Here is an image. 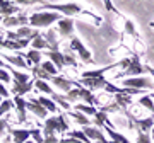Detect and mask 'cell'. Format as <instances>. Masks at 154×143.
Masks as SVG:
<instances>
[{"label":"cell","mask_w":154,"mask_h":143,"mask_svg":"<svg viewBox=\"0 0 154 143\" xmlns=\"http://www.w3.org/2000/svg\"><path fill=\"white\" fill-rule=\"evenodd\" d=\"M62 17L58 12H34L33 16L29 17V26H33L36 29L50 28L53 22H58Z\"/></svg>","instance_id":"obj_1"},{"label":"cell","mask_w":154,"mask_h":143,"mask_svg":"<svg viewBox=\"0 0 154 143\" xmlns=\"http://www.w3.org/2000/svg\"><path fill=\"white\" fill-rule=\"evenodd\" d=\"M122 87L128 89H137V90H152L154 89V80L149 77H132L122 80Z\"/></svg>","instance_id":"obj_2"},{"label":"cell","mask_w":154,"mask_h":143,"mask_svg":"<svg viewBox=\"0 0 154 143\" xmlns=\"http://www.w3.org/2000/svg\"><path fill=\"white\" fill-rule=\"evenodd\" d=\"M41 7H45V9H51V10L58 12V14H65L67 17L82 12V9H81L79 4H50V2H43Z\"/></svg>","instance_id":"obj_3"},{"label":"cell","mask_w":154,"mask_h":143,"mask_svg":"<svg viewBox=\"0 0 154 143\" xmlns=\"http://www.w3.org/2000/svg\"><path fill=\"white\" fill-rule=\"evenodd\" d=\"M144 73H147L146 66L140 63V58L137 55L130 58V65L125 68L123 73H120L118 77H125V78H132V77H144Z\"/></svg>","instance_id":"obj_4"},{"label":"cell","mask_w":154,"mask_h":143,"mask_svg":"<svg viewBox=\"0 0 154 143\" xmlns=\"http://www.w3.org/2000/svg\"><path fill=\"white\" fill-rule=\"evenodd\" d=\"M69 46H70L72 51H77V55L81 56V60L82 61H86V63H91V61H93V58H91V51L84 46L82 41H81L79 38H72L70 43H69Z\"/></svg>","instance_id":"obj_5"},{"label":"cell","mask_w":154,"mask_h":143,"mask_svg":"<svg viewBox=\"0 0 154 143\" xmlns=\"http://www.w3.org/2000/svg\"><path fill=\"white\" fill-rule=\"evenodd\" d=\"M26 109L31 111L36 118H39V119H46V116H48V111L45 109L43 106L39 104L38 99H31L26 102Z\"/></svg>","instance_id":"obj_6"},{"label":"cell","mask_w":154,"mask_h":143,"mask_svg":"<svg viewBox=\"0 0 154 143\" xmlns=\"http://www.w3.org/2000/svg\"><path fill=\"white\" fill-rule=\"evenodd\" d=\"M74 33V19L72 17H62L58 21V34L62 38H69Z\"/></svg>","instance_id":"obj_7"},{"label":"cell","mask_w":154,"mask_h":143,"mask_svg":"<svg viewBox=\"0 0 154 143\" xmlns=\"http://www.w3.org/2000/svg\"><path fill=\"white\" fill-rule=\"evenodd\" d=\"M81 83H82V87L89 89V90L93 92V90L105 89L106 85H108V80H106L105 77H101V78H82V80H81Z\"/></svg>","instance_id":"obj_8"},{"label":"cell","mask_w":154,"mask_h":143,"mask_svg":"<svg viewBox=\"0 0 154 143\" xmlns=\"http://www.w3.org/2000/svg\"><path fill=\"white\" fill-rule=\"evenodd\" d=\"M4 26L11 28V26H21V28H26L29 24V17L26 14H17V16H12V17H7L4 19Z\"/></svg>","instance_id":"obj_9"},{"label":"cell","mask_w":154,"mask_h":143,"mask_svg":"<svg viewBox=\"0 0 154 143\" xmlns=\"http://www.w3.org/2000/svg\"><path fill=\"white\" fill-rule=\"evenodd\" d=\"M26 102L28 101H24L22 97H14V109L17 112V123H26Z\"/></svg>","instance_id":"obj_10"},{"label":"cell","mask_w":154,"mask_h":143,"mask_svg":"<svg viewBox=\"0 0 154 143\" xmlns=\"http://www.w3.org/2000/svg\"><path fill=\"white\" fill-rule=\"evenodd\" d=\"M58 131V116H51L45 119V126H43V135L45 136H51Z\"/></svg>","instance_id":"obj_11"},{"label":"cell","mask_w":154,"mask_h":143,"mask_svg":"<svg viewBox=\"0 0 154 143\" xmlns=\"http://www.w3.org/2000/svg\"><path fill=\"white\" fill-rule=\"evenodd\" d=\"M5 70L11 73V77H12V82L14 83H28V82H31V78H29V75L28 73H22V72H17L14 66H11V65H7L5 66Z\"/></svg>","instance_id":"obj_12"},{"label":"cell","mask_w":154,"mask_h":143,"mask_svg":"<svg viewBox=\"0 0 154 143\" xmlns=\"http://www.w3.org/2000/svg\"><path fill=\"white\" fill-rule=\"evenodd\" d=\"M4 60L11 66H17V68H29L28 61L24 60L22 55H4Z\"/></svg>","instance_id":"obj_13"},{"label":"cell","mask_w":154,"mask_h":143,"mask_svg":"<svg viewBox=\"0 0 154 143\" xmlns=\"http://www.w3.org/2000/svg\"><path fill=\"white\" fill-rule=\"evenodd\" d=\"M12 143H26L31 138V130H11Z\"/></svg>","instance_id":"obj_14"},{"label":"cell","mask_w":154,"mask_h":143,"mask_svg":"<svg viewBox=\"0 0 154 143\" xmlns=\"http://www.w3.org/2000/svg\"><path fill=\"white\" fill-rule=\"evenodd\" d=\"M79 99H82L84 104H88V106H94V104L99 102V101L96 99V95L86 87H79Z\"/></svg>","instance_id":"obj_15"},{"label":"cell","mask_w":154,"mask_h":143,"mask_svg":"<svg viewBox=\"0 0 154 143\" xmlns=\"http://www.w3.org/2000/svg\"><path fill=\"white\" fill-rule=\"evenodd\" d=\"M43 38H45V41L48 43V51H58L60 43H58V39H57L55 29H50L46 34H43Z\"/></svg>","instance_id":"obj_16"},{"label":"cell","mask_w":154,"mask_h":143,"mask_svg":"<svg viewBox=\"0 0 154 143\" xmlns=\"http://www.w3.org/2000/svg\"><path fill=\"white\" fill-rule=\"evenodd\" d=\"M45 55L48 56V60L51 61V63L58 68V70H62V68L65 66V61H63V53H60V51H46Z\"/></svg>","instance_id":"obj_17"},{"label":"cell","mask_w":154,"mask_h":143,"mask_svg":"<svg viewBox=\"0 0 154 143\" xmlns=\"http://www.w3.org/2000/svg\"><path fill=\"white\" fill-rule=\"evenodd\" d=\"M50 82L53 83L58 90H63V92H69V90L72 89V83H74L72 80H67V78L58 77V75H57V77H51V80H50Z\"/></svg>","instance_id":"obj_18"},{"label":"cell","mask_w":154,"mask_h":143,"mask_svg":"<svg viewBox=\"0 0 154 143\" xmlns=\"http://www.w3.org/2000/svg\"><path fill=\"white\" fill-rule=\"evenodd\" d=\"M16 36H17V39H34V38H38L39 36V33L38 31H34V29H31V28H19L16 31Z\"/></svg>","instance_id":"obj_19"},{"label":"cell","mask_w":154,"mask_h":143,"mask_svg":"<svg viewBox=\"0 0 154 143\" xmlns=\"http://www.w3.org/2000/svg\"><path fill=\"white\" fill-rule=\"evenodd\" d=\"M82 133L91 140V142H96V140H99L101 136H105L103 131H101V128H96V126H86L82 130Z\"/></svg>","instance_id":"obj_20"},{"label":"cell","mask_w":154,"mask_h":143,"mask_svg":"<svg viewBox=\"0 0 154 143\" xmlns=\"http://www.w3.org/2000/svg\"><path fill=\"white\" fill-rule=\"evenodd\" d=\"M33 80L28 83H14V89H12V94L14 95H17V97H22L24 94H28L31 89H33Z\"/></svg>","instance_id":"obj_21"},{"label":"cell","mask_w":154,"mask_h":143,"mask_svg":"<svg viewBox=\"0 0 154 143\" xmlns=\"http://www.w3.org/2000/svg\"><path fill=\"white\" fill-rule=\"evenodd\" d=\"M17 12H19V9H17L12 2H5V5L0 9V17H2V19H7V17L17 16Z\"/></svg>","instance_id":"obj_22"},{"label":"cell","mask_w":154,"mask_h":143,"mask_svg":"<svg viewBox=\"0 0 154 143\" xmlns=\"http://www.w3.org/2000/svg\"><path fill=\"white\" fill-rule=\"evenodd\" d=\"M105 131L110 135V142H113V143H130L125 136H123V135H122V133L115 131L111 126H105Z\"/></svg>","instance_id":"obj_23"},{"label":"cell","mask_w":154,"mask_h":143,"mask_svg":"<svg viewBox=\"0 0 154 143\" xmlns=\"http://www.w3.org/2000/svg\"><path fill=\"white\" fill-rule=\"evenodd\" d=\"M135 124L139 128V133H147L149 130H152L154 126V119L152 118H146V119H134Z\"/></svg>","instance_id":"obj_24"},{"label":"cell","mask_w":154,"mask_h":143,"mask_svg":"<svg viewBox=\"0 0 154 143\" xmlns=\"http://www.w3.org/2000/svg\"><path fill=\"white\" fill-rule=\"evenodd\" d=\"M22 56L28 60V65H31V63H33V65H36V66L41 65V56H43V55H41L39 51L31 50V51H28V53H24Z\"/></svg>","instance_id":"obj_25"},{"label":"cell","mask_w":154,"mask_h":143,"mask_svg":"<svg viewBox=\"0 0 154 143\" xmlns=\"http://www.w3.org/2000/svg\"><path fill=\"white\" fill-rule=\"evenodd\" d=\"M69 116H70L72 119H75V123H79V124H81V126H91V123L93 121H89V118L86 114H82V112H79V111H74V112H69Z\"/></svg>","instance_id":"obj_26"},{"label":"cell","mask_w":154,"mask_h":143,"mask_svg":"<svg viewBox=\"0 0 154 143\" xmlns=\"http://www.w3.org/2000/svg\"><path fill=\"white\" fill-rule=\"evenodd\" d=\"M34 87L38 89L39 92L48 94L50 97H51V95L55 94V90H53V89L50 87V85H48V82H45V80H38V78H36V80H34Z\"/></svg>","instance_id":"obj_27"},{"label":"cell","mask_w":154,"mask_h":143,"mask_svg":"<svg viewBox=\"0 0 154 143\" xmlns=\"http://www.w3.org/2000/svg\"><path fill=\"white\" fill-rule=\"evenodd\" d=\"M115 102L120 106V109H125L127 106L132 104V97L127 94H115Z\"/></svg>","instance_id":"obj_28"},{"label":"cell","mask_w":154,"mask_h":143,"mask_svg":"<svg viewBox=\"0 0 154 143\" xmlns=\"http://www.w3.org/2000/svg\"><path fill=\"white\" fill-rule=\"evenodd\" d=\"M31 50H36V51H39V50H48V43L45 41L43 34H39L38 38H34L33 41H31Z\"/></svg>","instance_id":"obj_29"},{"label":"cell","mask_w":154,"mask_h":143,"mask_svg":"<svg viewBox=\"0 0 154 143\" xmlns=\"http://www.w3.org/2000/svg\"><path fill=\"white\" fill-rule=\"evenodd\" d=\"M74 109L75 111H79V112H82V114H86V116H96V107L94 106H88V104H75L74 106Z\"/></svg>","instance_id":"obj_30"},{"label":"cell","mask_w":154,"mask_h":143,"mask_svg":"<svg viewBox=\"0 0 154 143\" xmlns=\"http://www.w3.org/2000/svg\"><path fill=\"white\" fill-rule=\"evenodd\" d=\"M38 101H39V104L43 106V107L48 111V112H57V104H55V102H53L51 99L45 97V95H39Z\"/></svg>","instance_id":"obj_31"},{"label":"cell","mask_w":154,"mask_h":143,"mask_svg":"<svg viewBox=\"0 0 154 143\" xmlns=\"http://www.w3.org/2000/svg\"><path fill=\"white\" fill-rule=\"evenodd\" d=\"M94 124H96V128L108 126V118H106V114L103 111H98V112H96V116H94Z\"/></svg>","instance_id":"obj_32"},{"label":"cell","mask_w":154,"mask_h":143,"mask_svg":"<svg viewBox=\"0 0 154 143\" xmlns=\"http://www.w3.org/2000/svg\"><path fill=\"white\" fill-rule=\"evenodd\" d=\"M139 106H142L149 112H152L154 114V101L151 99V95H142L140 99H139Z\"/></svg>","instance_id":"obj_33"},{"label":"cell","mask_w":154,"mask_h":143,"mask_svg":"<svg viewBox=\"0 0 154 143\" xmlns=\"http://www.w3.org/2000/svg\"><path fill=\"white\" fill-rule=\"evenodd\" d=\"M39 66H41V68L46 72V73H48L50 77H57V72H58V68H57V66L53 65V63H51L50 60H46L45 63H41Z\"/></svg>","instance_id":"obj_34"},{"label":"cell","mask_w":154,"mask_h":143,"mask_svg":"<svg viewBox=\"0 0 154 143\" xmlns=\"http://www.w3.org/2000/svg\"><path fill=\"white\" fill-rule=\"evenodd\" d=\"M50 99L53 101L55 104L58 102V104H60V106H62V107H63L65 111H69V109H70V104L67 102V101H65V97H63V95H60V94H53V95H51Z\"/></svg>","instance_id":"obj_35"},{"label":"cell","mask_w":154,"mask_h":143,"mask_svg":"<svg viewBox=\"0 0 154 143\" xmlns=\"http://www.w3.org/2000/svg\"><path fill=\"white\" fill-rule=\"evenodd\" d=\"M12 107H14V102H12V101H9V99L2 101V104H0V118L5 114V112H9Z\"/></svg>","instance_id":"obj_36"},{"label":"cell","mask_w":154,"mask_h":143,"mask_svg":"<svg viewBox=\"0 0 154 143\" xmlns=\"http://www.w3.org/2000/svg\"><path fill=\"white\" fill-rule=\"evenodd\" d=\"M63 97H65V101L69 104H70V102H75V101L79 99V89H70Z\"/></svg>","instance_id":"obj_37"},{"label":"cell","mask_w":154,"mask_h":143,"mask_svg":"<svg viewBox=\"0 0 154 143\" xmlns=\"http://www.w3.org/2000/svg\"><path fill=\"white\" fill-rule=\"evenodd\" d=\"M69 130V123L65 119V114H58V131H67Z\"/></svg>","instance_id":"obj_38"},{"label":"cell","mask_w":154,"mask_h":143,"mask_svg":"<svg viewBox=\"0 0 154 143\" xmlns=\"http://www.w3.org/2000/svg\"><path fill=\"white\" fill-rule=\"evenodd\" d=\"M31 136H33V140H34V143H43L45 142V136H43V133L39 131V130H31Z\"/></svg>","instance_id":"obj_39"},{"label":"cell","mask_w":154,"mask_h":143,"mask_svg":"<svg viewBox=\"0 0 154 143\" xmlns=\"http://www.w3.org/2000/svg\"><path fill=\"white\" fill-rule=\"evenodd\" d=\"M99 111H103V112H118L120 111V106L116 104V102H113V104H108V106H105V107H101Z\"/></svg>","instance_id":"obj_40"},{"label":"cell","mask_w":154,"mask_h":143,"mask_svg":"<svg viewBox=\"0 0 154 143\" xmlns=\"http://www.w3.org/2000/svg\"><path fill=\"white\" fill-rule=\"evenodd\" d=\"M70 136H72V138H77V140H81L82 143H91V140H89V138L86 136L82 131H72Z\"/></svg>","instance_id":"obj_41"},{"label":"cell","mask_w":154,"mask_h":143,"mask_svg":"<svg viewBox=\"0 0 154 143\" xmlns=\"http://www.w3.org/2000/svg\"><path fill=\"white\" fill-rule=\"evenodd\" d=\"M135 143H152V138H151V135H147V133H139L137 142Z\"/></svg>","instance_id":"obj_42"},{"label":"cell","mask_w":154,"mask_h":143,"mask_svg":"<svg viewBox=\"0 0 154 143\" xmlns=\"http://www.w3.org/2000/svg\"><path fill=\"white\" fill-rule=\"evenodd\" d=\"M125 33L130 34V36H137L135 33V28H134V22L132 21H125Z\"/></svg>","instance_id":"obj_43"},{"label":"cell","mask_w":154,"mask_h":143,"mask_svg":"<svg viewBox=\"0 0 154 143\" xmlns=\"http://www.w3.org/2000/svg\"><path fill=\"white\" fill-rule=\"evenodd\" d=\"M63 61H65V66L67 65H72V66H77V61L75 58L70 55V53H63Z\"/></svg>","instance_id":"obj_44"},{"label":"cell","mask_w":154,"mask_h":143,"mask_svg":"<svg viewBox=\"0 0 154 143\" xmlns=\"http://www.w3.org/2000/svg\"><path fill=\"white\" fill-rule=\"evenodd\" d=\"M9 95H11V94H9V90L4 87V83L0 82V97H2V99H7Z\"/></svg>","instance_id":"obj_45"},{"label":"cell","mask_w":154,"mask_h":143,"mask_svg":"<svg viewBox=\"0 0 154 143\" xmlns=\"http://www.w3.org/2000/svg\"><path fill=\"white\" fill-rule=\"evenodd\" d=\"M43 143H60V142H58V138H57L55 135H51V136H45Z\"/></svg>","instance_id":"obj_46"},{"label":"cell","mask_w":154,"mask_h":143,"mask_svg":"<svg viewBox=\"0 0 154 143\" xmlns=\"http://www.w3.org/2000/svg\"><path fill=\"white\" fill-rule=\"evenodd\" d=\"M5 130H7V123H5V119H2V118H0V136H4Z\"/></svg>","instance_id":"obj_47"},{"label":"cell","mask_w":154,"mask_h":143,"mask_svg":"<svg viewBox=\"0 0 154 143\" xmlns=\"http://www.w3.org/2000/svg\"><path fill=\"white\" fill-rule=\"evenodd\" d=\"M60 143H82V142H81V140H77V138L69 136V138H63V140H60Z\"/></svg>","instance_id":"obj_48"},{"label":"cell","mask_w":154,"mask_h":143,"mask_svg":"<svg viewBox=\"0 0 154 143\" xmlns=\"http://www.w3.org/2000/svg\"><path fill=\"white\" fill-rule=\"evenodd\" d=\"M146 70H147V73H151L154 77V66H146Z\"/></svg>","instance_id":"obj_49"},{"label":"cell","mask_w":154,"mask_h":143,"mask_svg":"<svg viewBox=\"0 0 154 143\" xmlns=\"http://www.w3.org/2000/svg\"><path fill=\"white\" fill-rule=\"evenodd\" d=\"M105 5H106V9H108V10H111V9H113V5H111V4H110V2H106V4H105Z\"/></svg>","instance_id":"obj_50"},{"label":"cell","mask_w":154,"mask_h":143,"mask_svg":"<svg viewBox=\"0 0 154 143\" xmlns=\"http://www.w3.org/2000/svg\"><path fill=\"white\" fill-rule=\"evenodd\" d=\"M4 41H5V39L2 38V36H0V48H4Z\"/></svg>","instance_id":"obj_51"},{"label":"cell","mask_w":154,"mask_h":143,"mask_svg":"<svg viewBox=\"0 0 154 143\" xmlns=\"http://www.w3.org/2000/svg\"><path fill=\"white\" fill-rule=\"evenodd\" d=\"M151 138H152V142H154V126H152V130H151Z\"/></svg>","instance_id":"obj_52"},{"label":"cell","mask_w":154,"mask_h":143,"mask_svg":"<svg viewBox=\"0 0 154 143\" xmlns=\"http://www.w3.org/2000/svg\"><path fill=\"white\" fill-rule=\"evenodd\" d=\"M26 143H34V142H31V140H28V142H26Z\"/></svg>","instance_id":"obj_53"},{"label":"cell","mask_w":154,"mask_h":143,"mask_svg":"<svg viewBox=\"0 0 154 143\" xmlns=\"http://www.w3.org/2000/svg\"><path fill=\"white\" fill-rule=\"evenodd\" d=\"M2 21H4V19H2V17H0V24H2Z\"/></svg>","instance_id":"obj_54"},{"label":"cell","mask_w":154,"mask_h":143,"mask_svg":"<svg viewBox=\"0 0 154 143\" xmlns=\"http://www.w3.org/2000/svg\"><path fill=\"white\" fill-rule=\"evenodd\" d=\"M151 26H152V28H154V22H151Z\"/></svg>","instance_id":"obj_55"},{"label":"cell","mask_w":154,"mask_h":143,"mask_svg":"<svg viewBox=\"0 0 154 143\" xmlns=\"http://www.w3.org/2000/svg\"><path fill=\"white\" fill-rule=\"evenodd\" d=\"M0 104H2V97H0Z\"/></svg>","instance_id":"obj_56"}]
</instances>
